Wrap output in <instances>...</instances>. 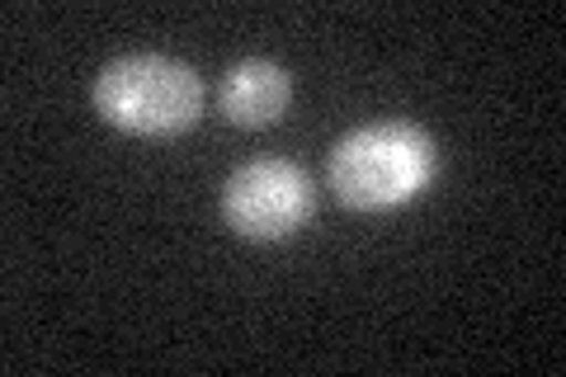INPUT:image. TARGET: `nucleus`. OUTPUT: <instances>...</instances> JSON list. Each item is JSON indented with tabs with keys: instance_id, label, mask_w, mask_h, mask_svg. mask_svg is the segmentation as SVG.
Masks as SVG:
<instances>
[{
	"instance_id": "nucleus-2",
	"label": "nucleus",
	"mask_w": 566,
	"mask_h": 377,
	"mask_svg": "<svg viewBox=\"0 0 566 377\" xmlns=\"http://www.w3.org/2000/svg\"><path fill=\"white\" fill-rule=\"evenodd\" d=\"M95 109L123 133L175 137L199 123L203 81L175 57H118L95 76Z\"/></svg>"
},
{
	"instance_id": "nucleus-4",
	"label": "nucleus",
	"mask_w": 566,
	"mask_h": 377,
	"mask_svg": "<svg viewBox=\"0 0 566 377\" xmlns=\"http://www.w3.org/2000/svg\"><path fill=\"white\" fill-rule=\"evenodd\" d=\"M289 95H293L289 71L264 62V57H251V62H237L222 76L218 109L227 123H237V128H264V123H274L289 109Z\"/></svg>"
},
{
	"instance_id": "nucleus-3",
	"label": "nucleus",
	"mask_w": 566,
	"mask_h": 377,
	"mask_svg": "<svg viewBox=\"0 0 566 377\" xmlns=\"http://www.w3.org/2000/svg\"><path fill=\"white\" fill-rule=\"evenodd\" d=\"M312 212V179L293 160H251L222 189V218L251 241L293 237Z\"/></svg>"
},
{
	"instance_id": "nucleus-1",
	"label": "nucleus",
	"mask_w": 566,
	"mask_h": 377,
	"mask_svg": "<svg viewBox=\"0 0 566 377\" xmlns=\"http://www.w3.org/2000/svg\"><path fill=\"white\" fill-rule=\"evenodd\" d=\"M331 189L345 208L387 212L411 203L434 179V142L416 123L387 118L345 133L331 151Z\"/></svg>"
}]
</instances>
